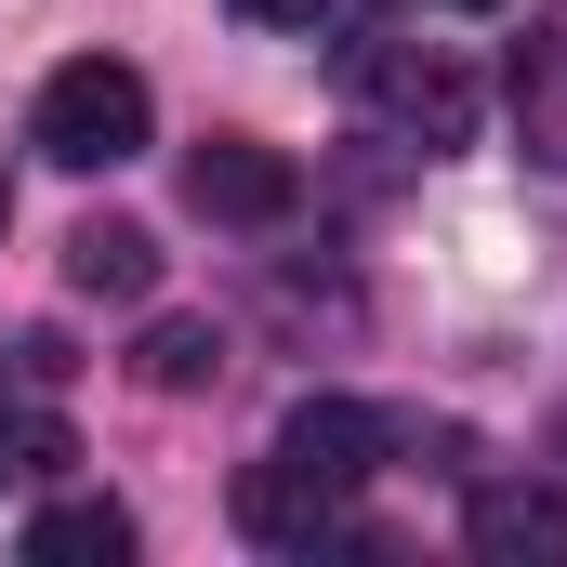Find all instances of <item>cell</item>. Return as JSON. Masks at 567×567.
Masks as SVG:
<instances>
[{
    "instance_id": "cell-6",
    "label": "cell",
    "mask_w": 567,
    "mask_h": 567,
    "mask_svg": "<svg viewBox=\"0 0 567 567\" xmlns=\"http://www.w3.org/2000/svg\"><path fill=\"white\" fill-rule=\"evenodd\" d=\"M66 290H93V303H145V290H158V238L120 225V212L80 225V238H66Z\"/></svg>"
},
{
    "instance_id": "cell-10",
    "label": "cell",
    "mask_w": 567,
    "mask_h": 567,
    "mask_svg": "<svg viewBox=\"0 0 567 567\" xmlns=\"http://www.w3.org/2000/svg\"><path fill=\"white\" fill-rule=\"evenodd\" d=\"M238 13H251V27H317L330 0H238Z\"/></svg>"
},
{
    "instance_id": "cell-9",
    "label": "cell",
    "mask_w": 567,
    "mask_h": 567,
    "mask_svg": "<svg viewBox=\"0 0 567 567\" xmlns=\"http://www.w3.org/2000/svg\"><path fill=\"white\" fill-rule=\"evenodd\" d=\"M27 555L40 567H120L133 555V515H120V502H53V515L27 528Z\"/></svg>"
},
{
    "instance_id": "cell-7",
    "label": "cell",
    "mask_w": 567,
    "mask_h": 567,
    "mask_svg": "<svg viewBox=\"0 0 567 567\" xmlns=\"http://www.w3.org/2000/svg\"><path fill=\"white\" fill-rule=\"evenodd\" d=\"M515 120H528V145L567 172V13H542L528 53H515Z\"/></svg>"
},
{
    "instance_id": "cell-5",
    "label": "cell",
    "mask_w": 567,
    "mask_h": 567,
    "mask_svg": "<svg viewBox=\"0 0 567 567\" xmlns=\"http://www.w3.org/2000/svg\"><path fill=\"white\" fill-rule=\"evenodd\" d=\"M475 555L488 567H555L567 555V488H475Z\"/></svg>"
},
{
    "instance_id": "cell-1",
    "label": "cell",
    "mask_w": 567,
    "mask_h": 567,
    "mask_svg": "<svg viewBox=\"0 0 567 567\" xmlns=\"http://www.w3.org/2000/svg\"><path fill=\"white\" fill-rule=\"evenodd\" d=\"M370 475H383V410H357V396H303V410L278 423V449L238 475V515H251V542H317Z\"/></svg>"
},
{
    "instance_id": "cell-12",
    "label": "cell",
    "mask_w": 567,
    "mask_h": 567,
    "mask_svg": "<svg viewBox=\"0 0 567 567\" xmlns=\"http://www.w3.org/2000/svg\"><path fill=\"white\" fill-rule=\"evenodd\" d=\"M462 13H488V0H462Z\"/></svg>"
},
{
    "instance_id": "cell-3",
    "label": "cell",
    "mask_w": 567,
    "mask_h": 567,
    "mask_svg": "<svg viewBox=\"0 0 567 567\" xmlns=\"http://www.w3.org/2000/svg\"><path fill=\"white\" fill-rule=\"evenodd\" d=\"M357 93H370L396 133H423V145H475V120H488V80H475L449 40H370Z\"/></svg>"
},
{
    "instance_id": "cell-8",
    "label": "cell",
    "mask_w": 567,
    "mask_h": 567,
    "mask_svg": "<svg viewBox=\"0 0 567 567\" xmlns=\"http://www.w3.org/2000/svg\"><path fill=\"white\" fill-rule=\"evenodd\" d=\"M212 370H225V330H212V317H158V330L133 343V383H145V396H198Z\"/></svg>"
},
{
    "instance_id": "cell-11",
    "label": "cell",
    "mask_w": 567,
    "mask_h": 567,
    "mask_svg": "<svg viewBox=\"0 0 567 567\" xmlns=\"http://www.w3.org/2000/svg\"><path fill=\"white\" fill-rule=\"evenodd\" d=\"M0 225H13V185H0Z\"/></svg>"
},
{
    "instance_id": "cell-2",
    "label": "cell",
    "mask_w": 567,
    "mask_h": 567,
    "mask_svg": "<svg viewBox=\"0 0 567 567\" xmlns=\"http://www.w3.org/2000/svg\"><path fill=\"white\" fill-rule=\"evenodd\" d=\"M40 158L53 172H120L145 133H158V93H145V66H120V53H66L53 80H40Z\"/></svg>"
},
{
    "instance_id": "cell-4",
    "label": "cell",
    "mask_w": 567,
    "mask_h": 567,
    "mask_svg": "<svg viewBox=\"0 0 567 567\" xmlns=\"http://www.w3.org/2000/svg\"><path fill=\"white\" fill-rule=\"evenodd\" d=\"M185 212L198 225H290L303 212V172H290L278 145H251V133H212L185 158Z\"/></svg>"
}]
</instances>
